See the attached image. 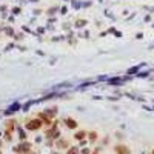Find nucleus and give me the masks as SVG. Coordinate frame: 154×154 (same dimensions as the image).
Masks as SVG:
<instances>
[{
    "instance_id": "obj_1",
    "label": "nucleus",
    "mask_w": 154,
    "mask_h": 154,
    "mask_svg": "<svg viewBox=\"0 0 154 154\" xmlns=\"http://www.w3.org/2000/svg\"><path fill=\"white\" fill-rule=\"evenodd\" d=\"M68 154H77V150H71Z\"/></svg>"
}]
</instances>
